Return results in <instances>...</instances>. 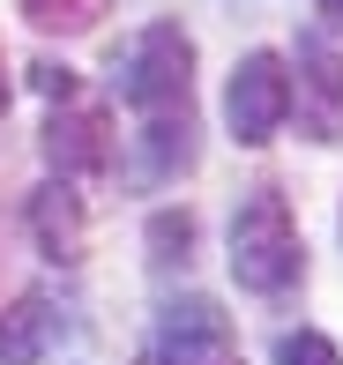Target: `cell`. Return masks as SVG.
Wrapping results in <instances>:
<instances>
[{
  "label": "cell",
  "mask_w": 343,
  "mask_h": 365,
  "mask_svg": "<svg viewBox=\"0 0 343 365\" xmlns=\"http://www.w3.org/2000/svg\"><path fill=\"white\" fill-rule=\"evenodd\" d=\"M120 97L142 112V120H187V97H194V45L179 23H150L127 53V75H120Z\"/></svg>",
  "instance_id": "cell-1"
},
{
  "label": "cell",
  "mask_w": 343,
  "mask_h": 365,
  "mask_svg": "<svg viewBox=\"0 0 343 365\" xmlns=\"http://www.w3.org/2000/svg\"><path fill=\"white\" fill-rule=\"evenodd\" d=\"M232 276L247 291H284L299 284V224H291V202L261 187L254 202H239L232 217Z\"/></svg>",
  "instance_id": "cell-2"
},
{
  "label": "cell",
  "mask_w": 343,
  "mask_h": 365,
  "mask_svg": "<svg viewBox=\"0 0 343 365\" xmlns=\"http://www.w3.org/2000/svg\"><path fill=\"white\" fill-rule=\"evenodd\" d=\"M284 112H291V75H284V60L276 53H247L232 68V82H224V127H232L247 149H261L284 127Z\"/></svg>",
  "instance_id": "cell-3"
},
{
  "label": "cell",
  "mask_w": 343,
  "mask_h": 365,
  "mask_svg": "<svg viewBox=\"0 0 343 365\" xmlns=\"http://www.w3.org/2000/svg\"><path fill=\"white\" fill-rule=\"evenodd\" d=\"M150 365H232V321L209 298H179L157 313Z\"/></svg>",
  "instance_id": "cell-4"
},
{
  "label": "cell",
  "mask_w": 343,
  "mask_h": 365,
  "mask_svg": "<svg viewBox=\"0 0 343 365\" xmlns=\"http://www.w3.org/2000/svg\"><path fill=\"white\" fill-rule=\"evenodd\" d=\"M53 328H60L53 298H45V291H23L8 313H0V365H38L45 343H53Z\"/></svg>",
  "instance_id": "cell-5"
},
{
  "label": "cell",
  "mask_w": 343,
  "mask_h": 365,
  "mask_svg": "<svg viewBox=\"0 0 343 365\" xmlns=\"http://www.w3.org/2000/svg\"><path fill=\"white\" fill-rule=\"evenodd\" d=\"M45 149H53L60 172H105L112 142H105V112H68V120L45 127Z\"/></svg>",
  "instance_id": "cell-6"
},
{
  "label": "cell",
  "mask_w": 343,
  "mask_h": 365,
  "mask_svg": "<svg viewBox=\"0 0 343 365\" xmlns=\"http://www.w3.org/2000/svg\"><path fill=\"white\" fill-rule=\"evenodd\" d=\"M299 68H306L299 82L321 97V105H314V142H336V135H343V60H336L321 38H306V45H299Z\"/></svg>",
  "instance_id": "cell-7"
},
{
  "label": "cell",
  "mask_w": 343,
  "mask_h": 365,
  "mask_svg": "<svg viewBox=\"0 0 343 365\" xmlns=\"http://www.w3.org/2000/svg\"><path fill=\"white\" fill-rule=\"evenodd\" d=\"M30 217H38V239H45V254H53V261H83V217H75L68 187H45Z\"/></svg>",
  "instance_id": "cell-8"
},
{
  "label": "cell",
  "mask_w": 343,
  "mask_h": 365,
  "mask_svg": "<svg viewBox=\"0 0 343 365\" xmlns=\"http://www.w3.org/2000/svg\"><path fill=\"white\" fill-rule=\"evenodd\" d=\"M23 15L38 30H90L97 23V0H23Z\"/></svg>",
  "instance_id": "cell-9"
},
{
  "label": "cell",
  "mask_w": 343,
  "mask_h": 365,
  "mask_svg": "<svg viewBox=\"0 0 343 365\" xmlns=\"http://www.w3.org/2000/svg\"><path fill=\"white\" fill-rule=\"evenodd\" d=\"M276 365H343L329 336H314V328H291V336H276Z\"/></svg>",
  "instance_id": "cell-10"
},
{
  "label": "cell",
  "mask_w": 343,
  "mask_h": 365,
  "mask_svg": "<svg viewBox=\"0 0 343 365\" xmlns=\"http://www.w3.org/2000/svg\"><path fill=\"white\" fill-rule=\"evenodd\" d=\"M38 90L45 97H75V75L68 68H38Z\"/></svg>",
  "instance_id": "cell-11"
},
{
  "label": "cell",
  "mask_w": 343,
  "mask_h": 365,
  "mask_svg": "<svg viewBox=\"0 0 343 365\" xmlns=\"http://www.w3.org/2000/svg\"><path fill=\"white\" fill-rule=\"evenodd\" d=\"M321 23H329L336 38H343V0H321Z\"/></svg>",
  "instance_id": "cell-12"
},
{
  "label": "cell",
  "mask_w": 343,
  "mask_h": 365,
  "mask_svg": "<svg viewBox=\"0 0 343 365\" xmlns=\"http://www.w3.org/2000/svg\"><path fill=\"white\" fill-rule=\"evenodd\" d=\"M0 112H8V75H0Z\"/></svg>",
  "instance_id": "cell-13"
}]
</instances>
